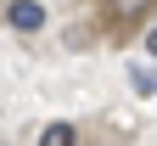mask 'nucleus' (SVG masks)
<instances>
[{
    "instance_id": "1",
    "label": "nucleus",
    "mask_w": 157,
    "mask_h": 146,
    "mask_svg": "<svg viewBox=\"0 0 157 146\" xmlns=\"http://www.w3.org/2000/svg\"><path fill=\"white\" fill-rule=\"evenodd\" d=\"M6 23L17 34H39V28H45V6H39V0H11V6H6Z\"/></svg>"
},
{
    "instance_id": "2",
    "label": "nucleus",
    "mask_w": 157,
    "mask_h": 146,
    "mask_svg": "<svg viewBox=\"0 0 157 146\" xmlns=\"http://www.w3.org/2000/svg\"><path fill=\"white\" fill-rule=\"evenodd\" d=\"M101 6L118 17V23H140V17H151V11H157V0H101Z\"/></svg>"
},
{
    "instance_id": "3",
    "label": "nucleus",
    "mask_w": 157,
    "mask_h": 146,
    "mask_svg": "<svg viewBox=\"0 0 157 146\" xmlns=\"http://www.w3.org/2000/svg\"><path fill=\"white\" fill-rule=\"evenodd\" d=\"M39 146H78V129H73L67 118H56V124L39 129Z\"/></svg>"
},
{
    "instance_id": "4",
    "label": "nucleus",
    "mask_w": 157,
    "mask_h": 146,
    "mask_svg": "<svg viewBox=\"0 0 157 146\" xmlns=\"http://www.w3.org/2000/svg\"><path fill=\"white\" fill-rule=\"evenodd\" d=\"M146 51H151V56H157V28H146Z\"/></svg>"
}]
</instances>
